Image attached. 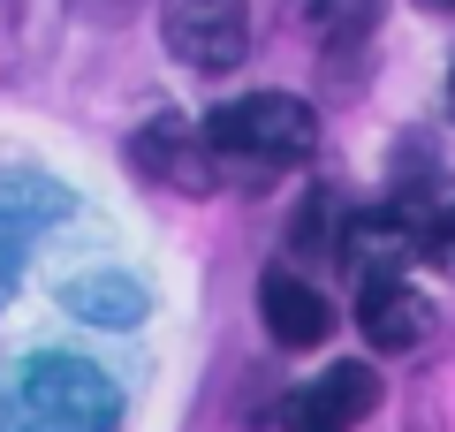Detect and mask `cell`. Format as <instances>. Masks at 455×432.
<instances>
[{
    "label": "cell",
    "mask_w": 455,
    "mask_h": 432,
    "mask_svg": "<svg viewBox=\"0 0 455 432\" xmlns=\"http://www.w3.org/2000/svg\"><path fill=\"white\" fill-rule=\"evenodd\" d=\"M114 425H122V395L84 356L31 364L23 387H16V402H8V432H114Z\"/></svg>",
    "instance_id": "cell-2"
},
{
    "label": "cell",
    "mask_w": 455,
    "mask_h": 432,
    "mask_svg": "<svg viewBox=\"0 0 455 432\" xmlns=\"http://www.w3.org/2000/svg\"><path fill=\"white\" fill-rule=\"evenodd\" d=\"M410 251H418L433 273H455V205H433V212H425V220H418V243H410Z\"/></svg>",
    "instance_id": "cell-11"
},
{
    "label": "cell",
    "mask_w": 455,
    "mask_h": 432,
    "mask_svg": "<svg viewBox=\"0 0 455 432\" xmlns=\"http://www.w3.org/2000/svg\"><path fill=\"white\" fill-rule=\"evenodd\" d=\"M259 319H266V334H274L281 349H319V341L334 334V304L289 266H274L259 281Z\"/></svg>",
    "instance_id": "cell-7"
},
{
    "label": "cell",
    "mask_w": 455,
    "mask_h": 432,
    "mask_svg": "<svg viewBox=\"0 0 455 432\" xmlns=\"http://www.w3.org/2000/svg\"><path fill=\"white\" fill-rule=\"evenodd\" d=\"M130 167L145 182H160V190H175V197H212V182H220V167H212V152H205V129L182 122V114H160V122L137 129Z\"/></svg>",
    "instance_id": "cell-4"
},
{
    "label": "cell",
    "mask_w": 455,
    "mask_h": 432,
    "mask_svg": "<svg viewBox=\"0 0 455 432\" xmlns=\"http://www.w3.org/2000/svg\"><path fill=\"white\" fill-rule=\"evenodd\" d=\"M357 334L372 341V356H410L433 334V304H425L403 273H379V281L357 288Z\"/></svg>",
    "instance_id": "cell-6"
},
{
    "label": "cell",
    "mask_w": 455,
    "mask_h": 432,
    "mask_svg": "<svg viewBox=\"0 0 455 432\" xmlns=\"http://www.w3.org/2000/svg\"><path fill=\"white\" fill-rule=\"evenodd\" d=\"M53 23H61V0H0V38H8L16 61L53 46Z\"/></svg>",
    "instance_id": "cell-9"
},
{
    "label": "cell",
    "mask_w": 455,
    "mask_h": 432,
    "mask_svg": "<svg viewBox=\"0 0 455 432\" xmlns=\"http://www.w3.org/2000/svg\"><path fill=\"white\" fill-rule=\"evenodd\" d=\"M341 220H349L341 197H334V190H311L304 205H296V220H289V251H334V243H341Z\"/></svg>",
    "instance_id": "cell-10"
},
{
    "label": "cell",
    "mask_w": 455,
    "mask_h": 432,
    "mask_svg": "<svg viewBox=\"0 0 455 432\" xmlns=\"http://www.w3.org/2000/svg\"><path fill=\"white\" fill-rule=\"evenodd\" d=\"M160 38L182 68H235L251 53V8L243 0H160Z\"/></svg>",
    "instance_id": "cell-3"
},
{
    "label": "cell",
    "mask_w": 455,
    "mask_h": 432,
    "mask_svg": "<svg viewBox=\"0 0 455 432\" xmlns=\"http://www.w3.org/2000/svg\"><path fill=\"white\" fill-rule=\"evenodd\" d=\"M418 8H425V16H448V8H455V0H418Z\"/></svg>",
    "instance_id": "cell-13"
},
{
    "label": "cell",
    "mask_w": 455,
    "mask_h": 432,
    "mask_svg": "<svg viewBox=\"0 0 455 432\" xmlns=\"http://www.w3.org/2000/svg\"><path fill=\"white\" fill-rule=\"evenodd\" d=\"M372 402H379V372L364 356H349V364H326L311 387H296L281 402V432H357L372 417Z\"/></svg>",
    "instance_id": "cell-5"
},
{
    "label": "cell",
    "mask_w": 455,
    "mask_h": 432,
    "mask_svg": "<svg viewBox=\"0 0 455 432\" xmlns=\"http://www.w3.org/2000/svg\"><path fill=\"white\" fill-rule=\"evenodd\" d=\"M448 107H455V76H448Z\"/></svg>",
    "instance_id": "cell-14"
},
{
    "label": "cell",
    "mask_w": 455,
    "mask_h": 432,
    "mask_svg": "<svg viewBox=\"0 0 455 432\" xmlns=\"http://www.w3.org/2000/svg\"><path fill=\"white\" fill-rule=\"evenodd\" d=\"M16 251H23V228H16V220H8V212H0V273L16 266Z\"/></svg>",
    "instance_id": "cell-12"
},
{
    "label": "cell",
    "mask_w": 455,
    "mask_h": 432,
    "mask_svg": "<svg viewBox=\"0 0 455 432\" xmlns=\"http://www.w3.org/2000/svg\"><path fill=\"white\" fill-rule=\"evenodd\" d=\"M205 152H212V167L235 160V167H251V175H281V167H304L311 152H319V114H311L304 99H289V92L228 99L205 122Z\"/></svg>",
    "instance_id": "cell-1"
},
{
    "label": "cell",
    "mask_w": 455,
    "mask_h": 432,
    "mask_svg": "<svg viewBox=\"0 0 455 432\" xmlns=\"http://www.w3.org/2000/svg\"><path fill=\"white\" fill-rule=\"evenodd\" d=\"M379 8H387V0H289L296 31L319 38V46H357V38H372Z\"/></svg>",
    "instance_id": "cell-8"
}]
</instances>
